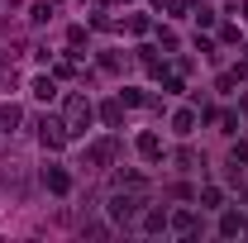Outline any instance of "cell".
Here are the masks:
<instances>
[{"instance_id":"obj_4","label":"cell","mask_w":248,"mask_h":243,"mask_svg":"<svg viewBox=\"0 0 248 243\" xmlns=\"http://www.w3.org/2000/svg\"><path fill=\"white\" fill-rule=\"evenodd\" d=\"M33 95H38V100H53V95H58L53 76H33Z\"/></svg>"},{"instance_id":"obj_3","label":"cell","mask_w":248,"mask_h":243,"mask_svg":"<svg viewBox=\"0 0 248 243\" xmlns=\"http://www.w3.org/2000/svg\"><path fill=\"white\" fill-rule=\"evenodd\" d=\"M15 124H19V105H0V129L15 134Z\"/></svg>"},{"instance_id":"obj_5","label":"cell","mask_w":248,"mask_h":243,"mask_svg":"<svg viewBox=\"0 0 248 243\" xmlns=\"http://www.w3.org/2000/svg\"><path fill=\"white\" fill-rule=\"evenodd\" d=\"M139 152H143V157H157V152H162L157 134H143V138H139Z\"/></svg>"},{"instance_id":"obj_8","label":"cell","mask_w":248,"mask_h":243,"mask_svg":"<svg viewBox=\"0 0 248 243\" xmlns=\"http://www.w3.org/2000/svg\"><path fill=\"white\" fill-rule=\"evenodd\" d=\"M48 186H53V191H58V196H62V191H67V186H72V182H67V172H58V167H53V172H48Z\"/></svg>"},{"instance_id":"obj_6","label":"cell","mask_w":248,"mask_h":243,"mask_svg":"<svg viewBox=\"0 0 248 243\" xmlns=\"http://www.w3.org/2000/svg\"><path fill=\"white\" fill-rule=\"evenodd\" d=\"M239 229H244V214H224V219H219V234H229V239H234Z\"/></svg>"},{"instance_id":"obj_2","label":"cell","mask_w":248,"mask_h":243,"mask_svg":"<svg viewBox=\"0 0 248 243\" xmlns=\"http://www.w3.org/2000/svg\"><path fill=\"white\" fill-rule=\"evenodd\" d=\"M139 214V196H115L110 200V219H134Z\"/></svg>"},{"instance_id":"obj_7","label":"cell","mask_w":248,"mask_h":243,"mask_svg":"<svg viewBox=\"0 0 248 243\" xmlns=\"http://www.w3.org/2000/svg\"><path fill=\"white\" fill-rule=\"evenodd\" d=\"M177 134H191V124H196V110H177Z\"/></svg>"},{"instance_id":"obj_1","label":"cell","mask_w":248,"mask_h":243,"mask_svg":"<svg viewBox=\"0 0 248 243\" xmlns=\"http://www.w3.org/2000/svg\"><path fill=\"white\" fill-rule=\"evenodd\" d=\"M67 138H77V134H86V124H91V105H86V95H67Z\"/></svg>"}]
</instances>
